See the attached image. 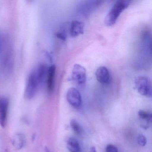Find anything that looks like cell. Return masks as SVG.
Instances as JSON below:
<instances>
[{"instance_id": "1", "label": "cell", "mask_w": 152, "mask_h": 152, "mask_svg": "<svg viewBox=\"0 0 152 152\" xmlns=\"http://www.w3.org/2000/svg\"><path fill=\"white\" fill-rule=\"evenodd\" d=\"M13 65V49L10 39L6 34L0 32V68L4 73H8Z\"/></svg>"}, {"instance_id": "2", "label": "cell", "mask_w": 152, "mask_h": 152, "mask_svg": "<svg viewBox=\"0 0 152 152\" xmlns=\"http://www.w3.org/2000/svg\"><path fill=\"white\" fill-rule=\"evenodd\" d=\"M130 4V1L127 0H119L116 1L105 17V24L108 26L114 25L120 15L129 7Z\"/></svg>"}, {"instance_id": "3", "label": "cell", "mask_w": 152, "mask_h": 152, "mask_svg": "<svg viewBox=\"0 0 152 152\" xmlns=\"http://www.w3.org/2000/svg\"><path fill=\"white\" fill-rule=\"evenodd\" d=\"M42 85L36 69L33 70L29 75L27 80L25 91V96L27 99H31L36 96L41 85Z\"/></svg>"}, {"instance_id": "4", "label": "cell", "mask_w": 152, "mask_h": 152, "mask_svg": "<svg viewBox=\"0 0 152 152\" xmlns=\"http://www.w3.org/2000/svg\"><path fill=\"white\" fill-rule=\"evenodd\" d=\"M135 85L138 92L140 95L148 97L152 96V84L148 77L138 76L135 79Z\"/></svg>"}, {"instance_id": "5", "label": "cell", "mask_w": 152, "mask_h": 152, "mask_svg": "<svg viewBox=\"0 0 152 152\" xmlns=\"http://www.w3.org/2000/svg\"><path fill=\"white\" fill-rule=\"evenodd\" d=\"M72 79L75 83L78 86H84L87 80V73L85 68L79 64L74 65L72 71Z\"/></svg>"}, {"instance_id": "6", "label": "cell", "mask_w": 152, "mask_h": 152, "mask_svg": "<svg viewBox=\"0 0 152 152\" xmlns=\"http://www.w3.org/2000/svg\"><path fill=\"white\" fill-rule=\"evenodd\" d=\"M104 1H85L80 5L78 8V11L80 14L87 16L92 11L96 10Z\"/></svg>"}, {"instance_id": "7", "label": "cell", "mask_w": 152, "mask_h": 152, "mask_svg": "<svg viewBox=\"0 0 152 152\" xmlns=\"http://www.w3.org/2000/svg\"><path fill=\"white\" fill-rule=\"evenodd\" d=\"M66 99L70 105L75 107H80L82 104V99L80 91L75 88H71L67 91Z\"/></svg>"}, {"instance_id": "8", "label": "cell", "mask_w": 152, "mask_h": 152, "mask_svg": "<svg viewBox=\"0 0 152 152\" xmlns=\"http://www.w3.org/2000/svg\"><path fill=\"white\" fill-rule=\"evenodd\" d=\"M9 101L7 98L0 97V126L5 128L7 122Z\"/></svg>"}, {"instance_id": "9", "label": "cell", "mask_w": 152, "mask_h": 152, "mask_svg": "<svg viewBox=\"0 0 152 152\" xmlns=\"http://www.w3.org/2000/svg\"><path fill=\"white\" fill-rule=\"evenodd\" d=\"M96 76L98 81L102 85H109L111 83V75L109 70L105 66L99 67L96 71Z\"/></svg>"}, {"instance_id": "10", "label": "cell", "mask_w": 152, "mask_h": 152, "mask_svg": "<svg viewBox=\"0 0 152 152\" xmlns=\"http://www.w3.org/2000/svg\"><path fill=\"white\" fill-rule=\"evenodd\" d=\"M84 25L82 22L78 20H74L70 24L69 33L72 37H76L84 33Z\"/></svg>"}, {"instance_id": "11", "label": "cell", "mask_w": 152, "mask_h": 152, "mask_svg": "<svg viewBox=\"0 0 152 152\" xmlns=\"http://www.w3.org/2000/svg\"><path fill=\"white\" fill-rule=\"evenodd\" d=\"M56 73V66L52 65L48 67L46 80L48 91L49 92H52L54 90Z\"/></svg>"}, {"instance_id": "12", "label": "cell", "mask_w": 152, "mask_h": 152, "mask_svg": "<svg viewBox=\"0 0 152 152\" xmlns=\"http://www.w3.org/2000/svg\"><path fill=\"white\" fill-rule=\"evenodd\" d=\"M12 144L17 150L22 149L26 144L25 136L22 133H16L12 138Z\"/></svg>"}, {"instance_id": "13", "label": "cell", "mask_w": 152, "mask_h": 152, "mask_svg": "<svg viewBox=\"0 0 152 152\" xmlns=\"http://www.w3.org/2000/svg\"><path fill=\"white\" fill-rule=\"evenodd\" d=\"M66 148L70 152H80V146L79 142L76 139L72 137L67 139Z\"/></svg>"}, {"instance_id": "14", "label": "cell", "mask_w": 152, "mask_h": 152, "mask_svg": "<svg viewBox=\"0 0 152 152\" xmlns=\"http://www.w3.org/2000/svg\"><path fill=\"white\" fill-rule=\"evenodd\" d=\"M69 28L66 25L62 26L60 28V30L57 33L56 35L58 39L62 40V41L66 40L67 39V32L69 31Z\"/></svg>"}, {"instance_id": "15", "label": "cell", "mask_w": 152, "mask_h": 152, "mask_svg": "<svg viewBox=\"0 0 152 152\" xmlns=\"http://www.w3.org/2000/svg\"><path fill=\"white\" fill-rule=\"evenodd\" d=\"M70 126L72 128V129L77 134H80L82 132V129L81 126H80L79 123L75 120L72 119L70 122Z\"/></svg>"}, {"instance_id": "16", "label": "cell", "mask_w": 152, "mask_h": 152, "mask_svg": "<svg viewBox=\"0 0 152 152\" xmlns=\"http://www.w3.org/2000/svg\"><path fill=\"white\" fill-rule=\"evenodd\" d=\"M138 115L140 119L145 120L148 122L152 121V114L144 110H140L138 112Z\"/></svg>"}, {"instance_id": "17", "label": "cell", "mask_w": 152, "mask_h": 152, "mask_svg": "<svg viewBox=\"0 0 152 152\" xmlns=\"http://www.w3.org/2000/svg\"><path fill=\"white\" fill-rule=\"evenodd\" d=\"M138 144L141 146L145 145L147 143L146 139L143 135H139L137 138Z\"/></svg>"}, {"instance_id": "18", "label": "cell", "mask_w": 152, "mask_h": 152, "mask_svg": "<svg viewBox=\"0 0 152 152\" xmlns=\"http://www.w3.org/2000/svg\"><path fill=\"white\" fill-rule=\"evenodd\" d=\"M106 152H118V150L113 145L109 144L106 148Z\"/></svg>"}, {"instance_id": "19", "label": "cell", "mask_w": 152, "mask_h": 152, "mask_svg": "<svg viewBox=\"0 0 152 152\" xmlns=\"http://www.w3.org/2000/svg\"><path fill=\"white\" fill-rule=\"evenodd\" d=\"M90 152H97L96 148H95V147H92L91 148Z\"/></svg>"}, {"instance_id": "20", "label": "cell", "mask_w": 152, "mask_h": 152, "mask_svg": "<svg viewBox=\"0 0 152 152\" xmlns=\"http://www.w3.org/2000/svg\"><path fill=\"white\" fill-rule=\"evenodd\" d=\"M46 152H50L49 150V149H48V148H46Z\"/></svg>"}]
</instances>
